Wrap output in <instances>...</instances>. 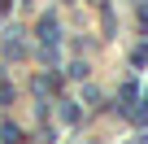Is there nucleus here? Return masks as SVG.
Masks as SVG:
<instances>
[{
    "instance_id": "1",
    "label": "nucleus",
    "mask_w": 148,
    "mask_h": 144,
    "mask_svg": "<svg viewBox=\"0 0 148 144\" xmlns=\"http://www.w3.org/2000/svg\"><path fill=\"white\" fill-rule=\"evenodd\" d=\"M39 39H44L48 48L61 39V35H57V18H52V13H44V18H39Z\"/></svg>"
},
{
    "instance_id": "2",
    "label": "nucleus",
    "mask_w": 148,
    "mask_h": 144,
    "mask_svg": "<svg viewBox=\"0 0 148 144\" xmlns=\"http://www.w3.org/2000/svg\"><path fill=\"white\" fill-rule=\"evenodd\" d=\"M79 118H83V114H79V105H74V101L61 105V122H79Z\"/></svg>"
},
{
    "instance_id": "3",
    "label": "nucleus",
    "mask_w": 148,
    "mask_h": 144,
    "mask_svg": "<svg viewBox=\"0 0 148 144\" xmlns=\"http://www.w3.org/2000/svg\"><path fill=\"white\" fill-rule=\"evenodd\" d=\"M0 135H5V144H22V131H18L13 122H5V127H0Z\"/></svg>"
},
{
    "instance_id": "4",
    "label": "nucleus",
    "mask_w": 148,
    "mask_h": 144,
    "mask_svg": "<svg viewBox=\"0 0 148 144\" xmlns=\"http://www.w3.org/2000/svg\"><path fill=\"white\" fill-rule=\"evenodd\" d=\"M18 35H22V31H9V44H5L9 57H22V39H18Z\"/></svg>"
},
{
    "instance_id": "5",
    "label": "nucleus",
    "mask_w": 148,
    "mask_h": 144,
    "mask_svg": "<svg viewBox=\"0 0 148 144\" xmlns=\"http://www.w3.org/2000/svg\"><path fill=\"white\" fill-rule=\"evenodd\" d=\"M9 9H13V0H0V18H5V13H9Z\"/></svg>"
}]
</instances>
